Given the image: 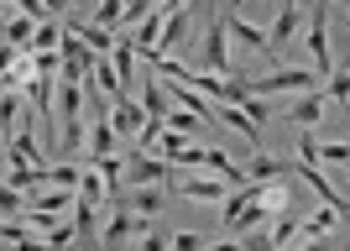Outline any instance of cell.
<instances>
[{"instance_id":"obj_27","label":"cell","mask_w":350,"mask_h":251,"mask_svg":"<svg viewBox=\"0 0 350 251\" xmlns=\"http://www.w3.org/2000/svg\"><path fill=\"white\" fill-rule=\"evenodd\" d=\"M42 241H47V246H68V241H79V225H73V220H58Z\"/></svg>"},{"instance_id":"obj_20","label":"cell","mask_w":350,"mask_h":251,"mask_svg":"<svg viewBox=\"0 0 350 251\" xmlns=\"http://www.w3.org/2000/svg\"><path fill=\"white\" fill-rule=\"evenodd\" d=\"M246 173L256 178V183H267V178H282V173H288V163H278V157H267V152H256Z\"/></svg>"},{"instance_id":"obj_14","label":"cell","mask_w":350,"mask_h":251,"mask_svg":"<svg viewBox=\"0 0 350 251\" xmlns=\"http://www.w3.org/2000/svg\"><path fill=\"white\" fill-rule=\"evenodd\" d=\"M116 120H105V110H100V120H94V131H89V152H94V157H110V152H116Z\"/></svg>"},{"instance_id":"obj_23","label":"cell","mask_w":350,"mask_h":251,"mask_svg":"<svg viewBox=\"0 0 350 251\" xmlns=\"http://www.w3.org/2000/svg\"><path fill=\"white\" fill-rule=\"evenodd\" d=\"M183 147H189V136H183V131H173V126H167V131L157 136V152L167 157V163H178V157H183Z\"/></svg>"},{"instance_id":"obj_18","label":"cell","mask_w":350,"mask_h":251,"mask_svg":"<svg viewBox=\"0 0 350 251\" xmlns=\"http://www.w3.org/2000/svg\"><path fill=\"white\" fill-rule=\"evenodd\" d=\"M73 225H79V236H84V241L105 236V230H100V204H84V199H79V204H73Z\"/></svg>"},{"instance_id":"obj_4","label":"cell","mask_w":350,"mask_h":251,"mask_svg":"<svg viewBox=\"0 0 350 251\" xmlns=\"http://www.w3.org/2000/svg\"><path fill=\"white\" fill-rule=\"evenodd\" d=\"M230 178H183V183H178V194H183V199H193V204H225V199H230Z\"/></svg>"},{"instance_id":"obj_29","label":"cell","mask_w":350,"mask_h":251,"mask_svg":"<svg viewBox=\"0 0 350 251\" xmlns=\"http://www.w3.org/2000/svg\"><path fill=\"white\" fill-rule=\"evenodd\" d=\"M0 204H5V215H27V209H21V189H11V183H5V199H0Z\"/></svg>"},{"instance_id":"obj_15","label":"cell","mask_w":350,"mask_h":251,"mask_svg":"<svg viewBox=\"0 0 350 251\" xmlns=\"http://www.w3.org/2000/svg\"><path fill=\"white\" fill-rule=\"evenodd\" d=\"M116 204H126V209H136V215H157V183H142L136 194H116Z\"/></svg>"},{"instance_id":"obj_10","label":"cell","mask_w":350,"mask_h":251,"mask_svg":"<svg viewBox=\"0 0 350 251\" xmlns=\"http://www.w3.org/2000/svg\"><path fill=\"white\" fill-rule=\"evenodd\" d=\"M288 116H293V126H319V116H324V89H308V94H298Z\"/></svg>"},{"instance_id":"obj_30","label":"cell","mask_w":350,"mask_h":251,"mask_svg":"<svg viewBox=\"0 0 350 251\" xmlns=\"http://www.w3.org/2000/svg\"><path fill=\"white\" fill-rule=\"evenodd\" d=\"M173 246H183V251H199V246H204V236H193V230H183V236H173Z\"/></svg>"},{"instance_id":"obj_11","label":"cell","mask_w":350,"mask_h":251,"mask_svg":"<svg viewBox=\"0 0 350 251\" xmlns=\"http://www.w3.org/2000/svg\"><path fill=\"white\" fill-rule=\"evenodd\" d=\"M37 16H11L5 21V47H21V53H31V42H37Z\"/></svg>"},{"instance_id":"obj_19","label":"cell","mask_w":350,"mask_h":251,"mask_svg":"<svg viewBox=\"0 0 350 251\" xmlns=\"http://www.w3.org/2000/svg\"><path fill=\"white\" fill-rule=\"evenodd\" d=\"M298 230H304V220H298L293 209H282L278 225H272V246H293V241H298Z\"/></svg>"},{"instance_id":"obj_17","label":"cell","mask_w":350,"mask_h":251,"mask_svg":"<svg viewBox=\"0 0 350 251\" xmlns=\"http://www.w3.org/2000/svg\"><path fill=\"white\" fill-rule=\"evenodd\" d=\"M58 100H63V126H73L79 110H84V89H79V79H63V84H58Z\"/></svg>"},{"instance_id":"obj_7","label":"cell","mask_w":350,"mask_h":251,"mask_svg":"<svg viewBox=\"0 0 350 251\" xmlns=\"http://www.w3.org/2000/svg\"><path fill=\"white\" fill-rule=\"evenodd\" d=\"M225 31H230V37H241L246 47H256V53H272V31L251 27L246 16H241V5H230V16H225Z\"/></svg>"},{"instance_id":"obj_26","label":"cell","mask_w":350,"mask_h":251,"mask_svg":"<svg viewBox=\"0 0 350 251\" xmlns=\"http://www.w3.org/2000/svg\"><path fill=\"white\" fill-rule=\"evenodd\" d=\"M241 110H246V116L256 120V126H267V116H272V110H267V94H256V89H251L246 100H241Z\"/></svg>"},{"instance_id":"obj_13","label":"cell","mask_w":350,"mask_h":251,"mask_svg":"<svg viewBox=\"0 0 350 251\" xmlns=\"http://www.w3.org/2000/svg\"><path fill=\"white\" fill-rule=\"evenodd\" d=\"M105 194H110V178H105L100 168L89 163L84 178H79V199H84V204H105Z\"/></svg>"},{"instance_id":"obj_6","label":"cell","mask_w":350,"mask_h":251,"mask_svg":"<svg viewBox=\"0 0 350 251\" xmlns=\"http://www.w3.org/2000/svg\"><path fill=\"white\" fill-rule=\"evenodd\" d=\"M110 120H116V131H120V136H142L152 116H146V105H136L131 94H116V110H110Z\"/></svg>"},{"instance_id":"obj_3","label":"cell","mask_w":350,"mask_h":251,"mask_svg":"<svg viewBox=\"0 0 350 251\" xmlns=\"http://www.w3.org/2000/svg\"><path fill=\"white\" fill-rule=\"evenodd\" d=\"M131 236H142L146 246H157V241H162V236H152V230H146V215H136V209L120 204L116 215H110V225H105V241H131Z\"/></svg>"},{"instance_id":"obj_2","label":"cell","mask_w":350,"mask_h":251,"mask_svg":"<svg viewBox=\"0 0 350 251\" xmlns=\"http://www.w3.org/2000/svg\"><path fill=\"white\" fill-rule=\"evenodd\" d=\"M324 16H329V5L324 0H314V27H308V53H314V74H335V63H329V27H324Z\"/></svg>"},{"instance_id":"obj_21","label":"cell","mask_w":350,"mask_h":251,"mask_svg":"<svg viewBox=\"0 0 350 251\" xmlns=\"http://www.w3.org/2000/svg\"><path fill=\"white\" fill-rule=\"evenodd\" d=\"M167 126H173V131H183V136H193L199 126H209V120L199 116V110H189V105H178L173 116H167Z\"/></svg>"},{"instance_id":"obj_28","label":"cell","mask_w":350,"mask_h":251,"mask_svg":"<svg viewBox=\"0 0 350 251\" xmlns=\"http://www.w3.org/2000/svg\"><path fill=\"white\" fill-rule=\"evenodd\" d=\"M5 5H11V11H21V16H37V21H47V0H5Z\"/></svg>"},{"instance_id":"obj_16","label":"cell","mask_w":350,"mask_h":251,"mask_svg":"<svg viewBox=\"0 0 350 251\" xmlns=\"http://www.w3.org/2000/svg\"><path fill=\"white\" fill-rule=\"evenodd\" d=\"M298 21H304V11H298V0H282L278 21H272V47H278V42H288L293 31H298Z\"/></svg>"},{"instance_id":"obj_25","label":"cell","mask_w":350,"mask_h":251,"mask_svg":"<svg viewBox=\"0 0 350 251\" xmlns=\"http://www.w3.org/2000/svg\"><path fill=\"white\" fill-rule=\"evenodd\" d=\"M146 116L167 120V100H162V84H157V79H146Z\"/></svg>"},{"instance_id":"obj_31","label":"cell","mask_w":350,"mask_h":251,"mask_svg":"<svg viewBox=\"0 0 350 251\" xmlns=\"http://www.w3.org/2000/svg\"><path fill=\"white\" fill-rule=\"evenodd\" d=\"M47 16H68V0H47Z\"/></svg>"},{"instance_id":"obj_8","label":"cell","mask_w":350,"mask_h":251,"mask_svg":"<svg viewBox=\"0 0 350 251\" xmlns=\"http://www.w3.org/2000/svg\"><path fill=\"white\" fill-rule=\"evenodd\" d=\"M204 63L215 68V74H235V68H230V53H225V16H215V21H209V37H204Z\"/></svg>"},{"instance_id":"obj_9","label":"cell","mask_w":350,"mask_h":251,"mask_svg":"<svg viewBox=\"0 0 350 251\" xmlns=\"http://www.w3.org/2000/svg\"><path fill=\"white\" fill-rule=\"evenodd\" d=\"M27 94H31V105H37L42 126H53V94H58V79H53V74H37V79L27 84Z\"/></svg>"},{"instance_id":"obj_12","label":"cell","mask_w":350,"mask_h":251,"mask_svg":"<svg viewBox=\"0 0 350 251\" xmlns=\"http://www.w3.org/2000/svg\"><path fill=\"white\" fill-rule=\"evenodd\" d=\"M335 225H340V209H335V204H324L319 215H308V220H304V230H298V241H324V236H329V230H335Z\"/></svg>"},{"instance_id":"obj_32","label":"cell","mask_w":350,"mask_h":251,"mask_svg":"<svg viewBox=\"0 0 350 251\" xmlns=\"http://www.w3.org/2000/svg\"><path fill=\"white\" fill-rule=\"evenodd\" d=\"M345 16H350V0H345Z\"/></svg>"},{"instance_id":"obj_22","label":"cell","mask_w":350,"mask_h":251,"mask_svg":"<svg viewBox=\"0 0 350 251\" xmlns=\"http://www.w3.org/2000/svg\"><path fill=\"white\" fill-rule=\"evenodd\" d=\"M324 94H329V100H340V105H350V63L324 79Z\"/></svg>"},{"instance_id":"obj_24","label":"cell","mask_w":350,"mask_h":251,"mask_svg":"<svg viewBox=\"0 0 350 251\" xmlns=\"http://www.w3.org/2000/svg\"><path fill=\"white\" fill-rule=\"evenodd\" d=\"M267 209H272V215L293 209V204H288V183H282V178H267Z\"/></svg>"},{"instance_id":"obj_1","label":"cell","mask_w":350,"mask_h":251,"mask_svg":"<svg viewBox=\"0 0 350 251\" xmlns=\"http://www.w3.org/2000/svg\"><path fill=\"white\" fill-rule=\"evenodd\" d=\"M319 84H324V74H308V68H272V74L256 79L251 89L272 100V94H308V89H319Z\"/></svg>"},{"instance_id":"obj_5","label":"cell","mask_w":350,"mask_h":251,"mask_svg":"<svg viewBox=\"0 0 350 251\" xmlns=\"http://www.w3.org/2000/svg\"><path fill=\"white\" fill-rule=\"evenodd\" d=\"M173 168H178V163H167L162 152H157V157H152V152H136L131 163H126V178H131L136 189H142V183H167V173H173Z\"/></svg>"}]
</instances>
